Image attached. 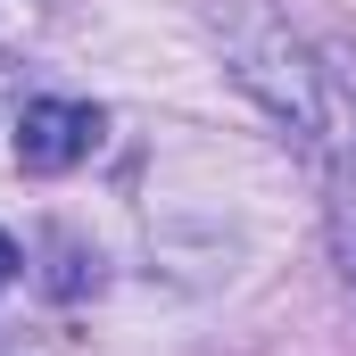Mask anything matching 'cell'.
Wrapping results in <instances>:
<instances>
[{
  "label": "cell",
  "mask_w": 356,
  "mask_h": 356,
  "mask_svg": "<svg viewBox=\"0 0 356 356\" xmlns=\"http://www.w3.org/2000/svg\"><path fill=\"white\" fill-rule=\"evenodd\" d=\"M91 149H99L91 99H25L17 108V166L25 175H75Z\"/></svg>",
  "instance_id": "obj_2"
},
{
  "label": "cell",
  "mask_w": 356,
  "mask_h": 356,
  "mask_svg": "<svg viewBox=\"0 0 356 356\" xmlns=\"http://www.w3.org/2000/svg\"><path fill=\"white\" fill-rule=\"evenodd\" d=\"M216 33H224V67H232V83L249 91L307 158H323L340 124H332V75L315 67V50L273 17L266 0H216Z\"/></svg>",
  "instance_id": "obj_1"
},
{
  "label": "cell",
  "mask_w": 356,
  "mask_h": 356,
  "mask_svg": "<svg viewBox=\"0 0 356 356\" xmlns=\"http://www.w3.org/2000/svg\"><path fill=\"white\" fill-rule=\"evenodd\" d=\"M315 166H323V191H332V199H323V216H332V249H340V273L356 282V141H348V149H323Z\"/></svg>",
  "instance_id": "obj_3"
},
{
  "label": "cell",
  "mask_w": 356,
  "mask_h": 356,
  "mask_svg": "<svg viewBox=\"0 0 356 356\" xmlns=\"http://www.w3.org/2000/svg\"><path fill=\"white\" fill-rule=\"evenodd\" d=\"M8 273H17V241L0 232V290H8Z\"/></svg>",
  "instance_id": "obj_5"
},
{
  "label": "cell",
  "mask_w": 356,
  "mask_h": 356,
  "mask_svg": "<svg viewBox=\"0 0 356 356\" xmlns=\"http://www.w3.org/2000/svg\"><path fill=\"white\" fill-rule=\"evenodd\" d=\"M323 75H332V91L356 108V50H323Z\"/></svg>",
  "instance_id": "obj_4"
}]
</instances>
